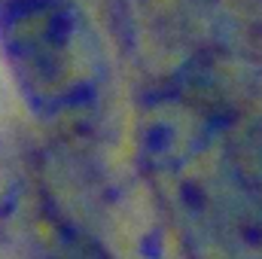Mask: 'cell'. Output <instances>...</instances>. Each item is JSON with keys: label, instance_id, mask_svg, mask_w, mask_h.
Listing matches in <instances>:
<instances>
[{"label": "cell", "instance_id": "obj_1", "mask_svg": "<svg viewBox=\"0 0 262 259\" xmlns=\"http://www.w3.org/2000/svg\"><path fill=\"white\" fill-rule=\"evenodd\" d=\"M140 162L192 259H262V137L192 92L140 113Z\"/></svg>", "mask_w": 262, "mask_h": 259}, {"label": "cell", "instance_id": "obj_2", "mask_svg": "<svg viewBox=\"0 0 262 259\" xmlns=\"http://www.w3.org/2000/svg\"><path fill=\"white\" fill-rule=\"evenodd\" d=\"M0 49L40 113L76 110L101 89L104 52L73 0H9L0 12Z\"/></svg>", "mask_w": 262, "mask_h": 259}, {"label": "cell", "instance_id": "obj_3", "mask_svg": "<svg viewBox=\"0 0 262 259\" xmlns=\"http://www.w3.org/2000/svg\"><path fill=\"white\" fill-rule=\"evenodd\" d=\"M46 259H110L98 244L85 241L82 235L70 232V229H61L58 238L52 241V250Z\"/></svg>", "mask_w": 262, "mask_h": 259}]
</instances>
